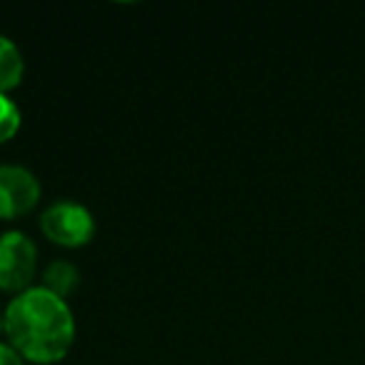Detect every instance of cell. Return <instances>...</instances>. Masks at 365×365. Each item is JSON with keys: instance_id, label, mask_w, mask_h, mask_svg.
<instances>
[{"instance_id": "cell-1", "label": "cell", "mask_w": 365, "mask_h": 365, "mask_svg": "<svg viewBox=\"0 0 365 365\" xmlns=\"http://www.w3.org/2000/svg\"><path fill=\"white\" fill-rule=\"evenodd\" d=\"M3 318L11 345L31 363H58L73 348L76 318L71 305L43 285L18 293L3 310Z\"/></svg>"}, {"instance_id": "cell-2", "label": "cell", "mask_w": 365, "mask_h": 365, "mask_svg": "<svg viewBox=\"0 0 365 365\" xmlns=\"http://www.w3.org/2000/svg\"><path fill=\"white\" fill-rule=\"evenodd\" d=\"M41 230L51 243L63 248H83L96 235L93 213L76 200H58L41 215Z\"/></svg>"}, {"instance_id": "cell-3", "label": "cell", "mask_w": 365, "mask_h": 365, "mask_svg": "<svg viewBox=\"0 0 365 365\" xmlns=\"http://www.w3.org/2000/svg\"><path fill=\"white\" fill-rule=\"evenodd\" d=\"M38 268V248L26 233L8 230L0 235V290L23 293L31 288Z\"/></svg>"}, {"instance_id": "cell-4", "label": "cell", "mask_w": 365, "mask_h": 365, "mask_svg": "<svg viewBox=\"0 0 365 365\" xmlns=\"http://www.w3.org/2000/svg\"><path fill=\"white\" fill-rule=\"evenodd\" d=\"M41 200V180L23 165H0V218L13 220L31 213Z\"/></svg>"}, {"instance_id": "cell-5", "label": "cell", "mask_w": 365, "mask_h": 365, "mask_svg": "<svg viewBox=\"0 0 365 365\" xmlns=\"http://www.w3.org/2000/svg\"><path fill=\"white\" fill-rule=\"evenodd\" d=\"M23 73H26V61L23 53L11 38L0 36V93H8L21 86Z\"/></svg>"}, {"instance_id": "cell-6", "label": "cell", "mask_w": 365, "mask_h": 365, "mask_svg": "<svg viewBox=\"0 0 365 365\" xmlns=\"http://www.w3.org/2000/svg\"><path fill=\"white\" fill-rule=\"evenodd\" d=\"M78 285H81V270L68 260H53L43 273V288L61 295L63 300L71 293H76Z\"/></svg>"}, {"instance_id": "cell-7", "label": "cell", "mask_w": 365, "mask_h": 365, "mask_svg": "<svg viewBox=\"0 0 365 365\" xmlns=\"http://www.w3.org/2000/svg\"><path fill=\"white\" fill-rule=\"evenodd\" d=\"M21 130V108L8 98V93H0V143L11 140Z\"/></svg>"}, {"instance_id": "cell-8", "label": "cell", "mask_w": 365, "mask_h": 365, "mask_svg": "<svg viewBox=\"0 0 365 365\" xmlns=\"http://www.w3.org/2000/svg\"><path fill=\"white\" fill-rule=\"evenodd\" d=\"M0 365H26V358L11 343L0 340Z\"/></svg>"}, {"instance_id": "cell-9", "label": "cell", "mask_w": 365, "mask_h": 365, "mask_svg": "<svg viewBox=\"0 0 365 365\" xmlns=\"http://www.w3.org/2000/svg\"><path fill=\"white\" fill-rule=\"evenodd\" d=\"M0 333H6V318H3V313H0Z\"/></svg>"}]
</instances>
